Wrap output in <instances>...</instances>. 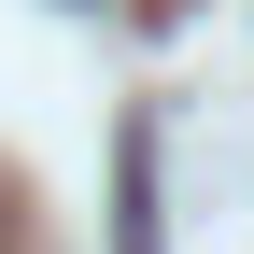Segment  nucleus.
<instances>
[{
	"mask_svg": "<svg viewBox=\"0 0 254 254\" xmlns=\"http://www.w3.org/2000/svg\"><path fill=\"white\" fill-rule=\"evenodd\" d=\"M113 254H155V141H113Z\"/></svg>",
	"mask_w": 254,
	"mask_h": 254,
	"instance_id": "f257e3e1",
	"label": "nucleus"
}]
</instances>
